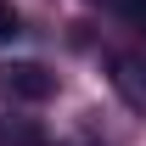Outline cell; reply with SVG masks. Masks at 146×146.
Returning <instances> with one entry per match:
<instances>
[{
  "mask_svg": "<svg viewBox=\"0 0 146 146\" xmlns=\"http://www.w3.org/2000/svg\"><path fill=\"white\" fill-rule=\"evenodd\" d=\"M17 34H23V23H17V11H11V6L0 0V45H11Z\"/></svg>",
  "mask_w": 146,
  "mask_h": 146,
  "instance_id": "cell-2",
  "label": "cell"
},
{
  "mask_svg": "<svg viewBox=\"0 0 146 146\" xmlns=\"http://www.w3.org/2000/svg\"><path fill=\"white\" fill-rule=\"evenodd\" d=\"M0 96L6 101H51L56 96V73L45 68V62H6L0 68Z\"/></svg>",
  "mask_w": 146,
  "mask_h": 146,
  "instance_id": "cell-1",
  "label": "cell"
}]
</instances>
